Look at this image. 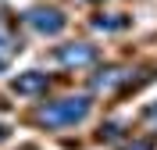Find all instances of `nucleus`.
<instances>
[{"label": "nucleus", "instance_id": "nucleus-1", "mask_svg": "<svg viewBox=\"0 0 157 150\" xmlns=\"http://www.w3.org/2000/svg\"><path fill=\"white\" fill-rule=\"evenodd\" d=\"M89 111V97L86 93H78V97H61V100H50L47 107H39V125H47V129H68L75 121L86 118Z\"/></svg>", "mask_w": 157, "mask_h": 150}, {"label": "nucleus", "instance_id": "nucleus-2", "mask_svg": "<svg viewBox=\"0 0 157 150\" xmlns=\"http://www.w3.org/2000/svg\"><path fill=\"white\" fill-rule=\"evenodd\" d=\"M25 21H29L36 32H43V36H57V32L64 29V11L50 7V4H36V7L25 11Z\"/></svg>", "mask_w": 157, "mask_h": 150}, {"label": "nucleus", "instance_id": "nucleus-3", "mask_svg": "<svg viewBox=\"0 0 157 150\" xmlns=\"http://www.w3.org/2000/svg\"><path fill=\"white\" fill-rule=\"evenodd\" d=\"M57 57H61V64H93L100 54L93 43H68V47L57 50Z\"/></svg>", "mask_w": 157, "mask_h": 150}, {"label": "nucleus", "instance_id": "nucleus-4", "mask_svg": "<svg viewBox=\"0 0 157 150\" xmlns=\"http://www.w3.org/2000/svg\"><path fill=\"white\" fill-rule=\"evenodd\" d=\"M47 75H43V71H21L18 79L11 82V90L14 93H21V97H32V93H39V90H47Z\"/></svg>", "mask_w": 157, "mask_h": 150}, {"label": "nucleus", "instance_id": "nucleus-5", "mask_svg": "<svg viewBox=\"0 0 157 150\" xmlns=\"http://www.w3.org/2000/svg\"><path fill=\"white\" fill-rule=\"evenodd\" d=\"M93 25L97 29H111V25H125V18H97Z\"/></svg>", "mask_w": 157, "mask_h": 150}, {"label": "nucleus", "instance_id": "nucleus-6", "mask_svg": "<svg viewBox=\"0 0 157 150\" xmlns=\"http://www.w3.org/2000/svg\"><path fill=\"white\" fill-rule=\"evenodd\" d=\"M150 121H157V104H154V107H150Z\"/></svg>", "mask_w": 157, "mask_h": 150}, {"label": "nucleus", "instance_id": "nucleus-7", "mask_svg": "<svg viewBox=\"0 0 157 150\" xmlns=\"http://www.w3.org/2000/svg\"><path fill=\"white\" fill-rule=\"evenodd\" d=\"M0 140H7V125H0Z\"/></svg>", "mask_w": 157, "mask_h": 150}]
</instances>
